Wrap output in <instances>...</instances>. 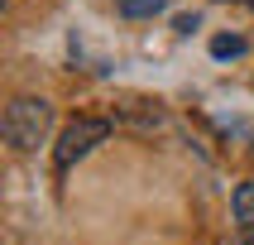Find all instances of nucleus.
<instances>
[{
  "instance_id": "4",
  "label": "nucleus",
  "mask_w": 254,
  "mask_h": 245,
  "mask_svg": "<svg viewBox=\"0 0 254 245\" xmlns=\"http://www.w3.org/2000/svg\"><path fill=\"white\" fill-rule=\"evenodd\" d=\"M168 0H115V10L125 14V19H154Z\"/></svg>"
},
{
  "instance_id": "5",
  "label": "nucleus",
  "mask_w": 254,
  "mask_h": 245,
  "mask_svg": "<svg viewBox=\"0 0 254 245\" xmlns=\"http://www.w3.org/2000/svg\"><path fill=\"white\" fill-rule=\"evenodd\" d=\"M245 48H250V43H245L240 34H216L211 39V58H240Z\"/></svg>"
},
{
  "instance_id": "3",
  "label": "nucleus",
  "mask_w": 254,
  "mask_h": 245,
  "mask_svg": "<svg viewBox=\"0 0 254 245\" xmlns=\"http://www.w3.org/2000/svg\"><path fill=\"white\" fill-rule=\"evenodd\" d=\"M230 212H235V226L254 231V183H240L230 192Z\"/></svg>"
},
{
  "instance_id": "7",
  "label": "nucleus",
  "mask_w": 254,
  "mask_h": 245,
  "mask_svg": "<svg viewBox=\"0 0 254 245\" xmlns=\"http://www.w3.org/2000/svg\"><path fill=\"white\" fill-rule=\"evenodd\" d=\"M240 245H254V231H245V236H240Z\"/></svg>"
},
{
  "instance_id": "1",
  "label": "nucleus",
  "mask_w": 254,
  "mask_h": 245,
  "mask_svg": "<svg viewBox=\"0 0 254 245\" xmlns=\"http://www.w3.org/2000/svg\"><path fill=\"white\" fill-rule=\"evenodd\" d=\"M48 130H53V106L43 96H14L5 106V120H0V135L10 149L29 154V149H39L48 140Z\"/></svg>"
},
{
  "instance_id": "8",
  "label": "nucleus",
  "mask_w": 254,
  "mask_h": 245,
  "mask_svg": "<svg viewBox=\"0 0 254 245\" xmlns=\"http://www.w3.org/2000/svg\"><path fill=\"white\" fill-rule=\"evenodd\" d=\"M250 5H254V0H250Z\"/></svg>"
},
{
  "instance_id": "2",
  "label": "nucleus",
  "mask_w": 254,
  "mask_h": 245,
  "mask_svg": "<svg viewBox=\"0 0 254 245\" xmlns=\"http://www.w3.org/2000/svg\"><path fill=\"white\" fill-rule=\"evenodd\" d=\"M111 140V120H101V115H82V120H72L63 135H58V144H53V168L58 173H67L72 163H82L96 144H106Z\"/></svg>"
},
{
  "instance_id": "6",
  "label": "nucleus",
  "mask_w": 254,
  "mask_h": 245,
  "mask_svg": "<svg viewBox=\"0 0 254 245\" xmlns=\"http://www.w3.org/2000/svg\"><path fill=\"white\" fill-rule=\"evenodd\" d=\"M197 29V14H178V34H192Z\"/></svg>"
}]
</instances>
